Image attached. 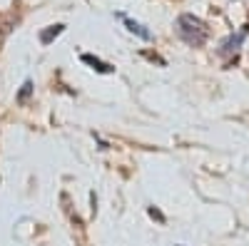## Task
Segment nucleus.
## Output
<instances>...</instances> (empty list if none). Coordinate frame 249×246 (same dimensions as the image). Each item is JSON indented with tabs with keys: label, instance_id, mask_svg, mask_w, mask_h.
Instances as JSON below:
<instances>
[{
	"label": "nucleus",
	"instance_id": "obj_7",
	"mask_svg": "<svg viewBox=\"0 0 249 246\" xmlns=\"http://www.w3.org/2000/svg\"><path fill=\"white\" fill-rule=\"evenodd\" d=\"M150 216H155L157 221H164V216H162V214H160V212H157L155 207H150Z\"/></svg>",
	"mask_w": 249,
	"mask_h": 246
},
{
	"label": "nucleus",
	"instance_id": "obj_4",
	"mask_svg": "<svg viewBox=\"0 0 249 246\" xmlns=\"http://www.w3.org/2000/svg\"><path fill=\"white\" fill-rule=\"evenodd\" d=\"M62 30H65V25H53V28L43 30V33H40V43H43V45H50V43H53V40H55Z\"/></svg>",
	"mask_w": 249,
	"mask_h": 246
},
{
	"label": "nucleus",
	"instance_id": "obj_3",
	"mask_svg": "<svg viewBox=\"0 0 249 246\" xmlns=\"http://www.w3.org/2000/svg\"><path fill=\"white\" fill-rule=\"evenodd\" d=\"M122 17H124V15H122ZM124 25H127V30H130V33L140 35L142 40H150V37H152V33H150V30H144L140 23H135V20H130V17H124Z\"/></svg>",
	"mask_w": 249,
	"mask_h": 246
},
{
	"label": "nucleus",
	"instance_id": "obj_8",
	"mask_svg": "<svg viewBox=\"0 0 249 246\" xmlns=\"http://www.w3.org/2000/svg\"><path fill=\"white\" fill-rule=\"evenodd\" d=\"M244 33H249V23H247V25H244Z\"/></svg>",
	"mask_w": 249,
	"mask_h": 246
},
{
	"label": "nucleus",
	"instance_id": "obj_2",
	"mask_svg": "<svg viewBox=\"0 0 249 246\" xmlns=\"http://www.w3.org/2000/svg\"><path fill=\"white\" fill-rule=\"evenodd\" d=\"M82 63L85 65H90L92 70H97V72H102V75H110V72H115V67L110 65V63H102L100 57H95V55H82Z\"/></svg>",
	"mask_w": 249,
	"mask_h": 246
},
{
	"label": "nucleus",
	"instance_id": "obj_5",
	"mask_svg": "<svg viewBox=\"0 0 249 246\" xmlns=\"http://www.w3.org/2000/svg\"><path fill=\"white\" fill-rule=\"evenodd\" d=\"M242 37H244L242 33H239V35H230V37H227L224 43H222V52H230V50L239 48V45H242Z\"/></svg>",
	"mask_w": 249,
	"mask_h": 246
},
{
	"label": "nucleus",
	"instance_id": "obj_1",
	"mask_svg": "<svg viewBox=\"0 0 249 246\" xmlns=\"http://www.w3.org/2000/svg\"><path fill=\"white\" fill-rule=\"evenodd\" d=\"M177 35L184 40L187 45H192V48H202L207 43V37H210V28H207L204 20L190 15V13H184L177 17Z\"/></svg>",
	"mask_w": 249,
	"mask_h": 246
},
{
	"label": "nucleus",
	"instance_id": "obj_6",
	"mask_svg": "<svg viewBox=\"0 0 249 246\" xmlns=\"http://www.w3.org/2000/svg\"><path fill=\"white\" fill-rule=\"evenodd\" d=\"M30 92H33V82H30V80H25V85H23V90L18 92V102H20V105H23V102H28Z\"/></svg>",
	"mask_w": 249,
	"mask_h": 246
}]
</instances>
